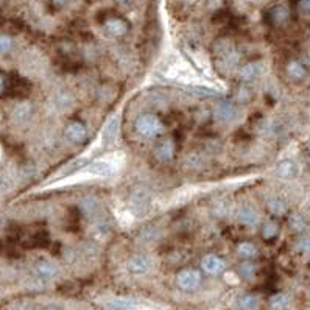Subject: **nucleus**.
<instances>
[{"label":"nucleus","mask_w":310,"mask_h":310,"mask_svg":"<svg viewBox=\"0 0 310 310\" xmlns=\"http://www.w3.org/2000/svg\"><path fill=\"white\" fill-rule=\"evenodd\" d=\"M115 164L108 161V159H98L91 164H88L83 169L81 175L78 176L80 179H88V178H108L115 172Z\"/></svg>","instance_id":"obj_1"},{"label":"nucleus","mask_w":310,"mask_h":310,"mask_svg":"<svg viewBox=\"0 0 310 310\" xmlns=\"http://www.w3.org/2000/svg\"><path fill=\"white\" fill-rule=\"evenodd\" d=\"M167 75L173 80H178L179 83H200V76L195 75L190 69L184 67V66H176V67L170 69V72Z\"/></svg>","instance_id":"obj_6"},{"label":"nucleus","mask_w":310,"mask_h":310,"mask_svg":"<svg viewBox=\"0 0 310 310\" xmlns=\"http://www.w3.org/2000/svg\"><path fill=\"white\" fill-rule=\"evenodd\" d=\"M276 173L279 178H284V179H288V178H293L296 176L298 173V167H296V164L293 161H281L278 164V167H276Z\"/></svg>","instance_id":"obj_11"},{"label":"nucleus","mask_w":310,"mask_h":310,"mask_svg":"<svg viewBox=\"0 0 310 310\" xmlns=\"http://www.w3.org/2000/svg\"><path fill=\"white\" fill-rule=\"evenodd\" d=\"M307 295H308V298H310V287H308V290H307Z\"/></svg>","instance_id":"obj_32"},{"label":"nucleus","mask_w":310,"mask_h":310,"mask_svg":"<svg viewBox=\"0 0 310 310\" xmlns=\"http://www.w3.org/2000/svg\"><path fill=\"white\" fill-rule=\"evenodd\" d=\"M36 272H37L39 276L50 279V278H55L58 275V266L49 259H41L36 263Z\"/></svg>","instance_id":"obj_9"},{"label":"nucleus","mask_w":310,"mask_h":310,"mask_svg":"<svg viewBox=\"0 0 310 310\" xmlns=\"http://www.w3.org/2000/svg\"><path fill=\"white\" fill-rule=\"evenodd\" d=\"M296 248H298L299 253H302L305 256H310V237H301L296 242Z\"/></svg>","instance_id":"obj_26"},{"label":"nucleus","mask_w":310,"mask_h":310,"mask_svg":"<svg viewBox=\"0 0 310 310\" xmlns=\"http://www.w3.org/2000/svg\"><path fill=\"white\" fill-rule=\"evenodd\" d=\"M117 128H119V119L114 117V119H111V122L105 127V130H103V133H101V140H103V143H105L106 147H108V145H112V143H114L115 136H117Z\"/></svg>","instance_id":"obj_12"},{"label":"nucleus","mask_w":310,"mask_h":310,"mask_svg":"<svg viewBox=\"0 0 310 310\" xmlns=\"http://www.w3.org/2000/svg\"><path fill=\"white\" fill-rule=\"evenodd\" d=\"M270 16H272V20L276 25H282V24L287 22L288 17H290V8H288L287 5H276L272 10Z\"/></svg>","instance_id":"obj_14"},{"label":"nucleus","mask_w":310,"mask_h":310,"mask_svg":"<svg viewBox=\"0 0 310 310\" xmlns=\"http://www.w3.org/2000/svg\"><path fill=\"white\" fill-rule=\"evenodd\" d=\"M13 47V39L7 34H2L0 36V53H7L10 52Z\"/></svg>","instance_id":"obj_27"},{"label":"nucleus","mask_w":310,"mask_h":310,"mask_svg":"<svg viewBox=\"0 0 310 310\" xmlns=\"http://www.w3.org/2000/svg\"><path fill=\"white\" fill-rule=\"evenodd\" d=\"M239 302L243 310H256L259 305V299L256 295H243Z\"/></svg>","instance_id":"obj_21"},{"label":"nucleus","mask_w":310,"mask_h":310,"mask_svg":"<svg viewBox=\"0 0 310 310\" xmlns=\"http://www.w3.org/2000/svg\"><path fill=\"white\" fill-rule=\"evenodd\" d=\"M150 266H151V260L150 257L147 256H143V254H136L130 259L128 262V270L130 273L133 275H143V273H147L150 270Z\"/></svg>","instance_id":"obj_5"},{"label":"nucleus","mask_w":310,"mask_h":310,"mask_svg":"<svg viewBox=\"0 0 310 310\" xmlns=\"http://www.w3.org/2000/svg\"><path fill=\"white\" fill-rule=\"evenodd\" d=\"M173 153H175V147H173V142L172 140H165L162 142L161 145L158 147L156 150V156L161 159V161H169L173 158Z\"/></svg>","instance_id":"obj_17"},{"label":"nucleus","mask_w":310,"mask_h":310,"mask_svg":"<svg viewBox=\"0 0 310 310\" xmlns=\"http://www.w3.org/2000/svg\"><path fill=\"white\" fill-rule=\"evenodd\" d=\"M287 73L293 80H302L305 76L307 70L302 66V63H299V61H292V63L287 66Z\"/></svg>","instance_id":"obj_18"},{"label":"nucleus","mask_w":310,"mask_h":310,"mask_svg":"<svg viewBox=\"0 0 310 310\" xmlns=\"http://www.w3.org/2000/svg\"><path fill=\"white\" fill-rule=\"evenodd\" d=\"M237 115H239L237 109L232 105H229V103H221V105H218V108L215 109V117L220 122H234Z\"/></svg>","instance_id":"obj_10"},{"label":"nucleus","mask_w":310,"mask_h":310,"mask_svg":"<svg viewBox=\"0 0 310 310\" xmlns=\"http://www.w3.org/2000/svg\"><path fill=\"white\" fill-rule=\"evenodd\" d=\"M4 86H5V81H4V76L0 75V92L4 91Z\"/></svg>","instance_id":"obj_29"},{"label":"nucleus","mask_w":310,"mask_h":310,"mask_svg":"<svg viewBox=\"0 0 310 310\" xmlns=\"http://www.w3.org/2000/svg\"><path fill=\"white\" fill-rule=\"evenodd\" d=\"M290 226H292V229H295L296 232H302L305 229V220L302 215L299 214H293L290 217Z\"/></svg>","instance_id":"obj_24"},{"label":"nucleus","mask_w":310,"mask_h":310,"mask_svg":"<svg viewBox=\"0 0 310 310\" xmlns=\"http://www.w3.org/2000/svg\"><path fill=\"white\" fill-rule=\"evenodd\" d=\"M308 63H310V53H308Z\"/></svg>","instance_id":"obj_33"},{"label":"nucleus","mask_w":310,"mask_h":310,"mask_svg":"<svg viewBox=\"0 0 310 310\" xmlns=\"http://www.w3.org/2000/svg\"><path fill=\"white\" fill-rule=\"evenodd\" d=\"M119 4H122V5H128V4H131L133 0H117Z\"/></svg>","instance_id":"obj_31"},{"label":"nucleus","mask_w":310,"mask_h":310,"mask_svg":"<svg viewBox=\"0 0 310 310\" xmlns=\"http://www.w3.org/2000/svg\"><path fill=\"white\" fill-rule=\"evenodd\" d=\"M64 136L69 142L72 143H83L88 137V131L85 128V125L80 122H72L66 127L64 130Z\"/></svg>","instance_id":"obj_4"},{"label":"nucleus","mask_w":310,"mask_h":310,"mask_svg":"<svg viewBox=\"0 0 310 310\" xmlns=\"http://www.w3.org/2000/svg\"><path fill=\"white\" fill-rule=\"evenodd\" d=\"M201 266L206 273L209 275H220L224 270V262L217 256H206L201 262Z\"/></svg>","instance_id":"obj_7"},{"label":"nucleus","mask_w":310,"mask_h":310,"mask_svg":"<svg viewBox=\"0 0 310 310\" xmlns=\"http://www.w3.org/2000/svg\"><path fill=\"white\" fill-rule=\"evenodd\" d=\"M240 273H242L243 276H246V278H250V276L254 275V266H253L251 263H243V265L240 266Z\"/></svg>","instance_id":"obj_28"},{"label":"nucleus","mask_w":310,"mask_h":310,"mask_svg":"<svg viewBox=\"0 0 310 310\" xmlns=\"http://www.w3.org/2000/svg\"><path fill=\"white\" fill-rule=\"evenodd\" d=\"M260 72H262V66L259 63H250L240 70V78L243 81H253L260 75Z\"/></svg>","instance_id":"obj_15"},{"label":"nucleus","mask_w":310,"mask_h":310,"mask_svg":"<svg viewBox=\"0 0 310 310\" xmlns=\"http://www.w3.org/2000/svg\"><path fill=\"white\" fill-rule=\"evenodd\" d=\"M13 119L16 123H25L31 119V106L28 103H22V105H19L14 112H13Z\"/></svg>","instance_id":"obj_16"},{"label":"nucleus","mask_w":310,"mask_h":310,"mask_svg":"<svg viewBox=\"0 0 310 310\" xmlns=\"http://www.w3.org/2000/svg\"><path fill=\"white\" fill-rule=\"evenodd\" d=\"M257 212L253 211L251 208H243L240 212H239V221L243 223V224H256L257 223Z\"/></svg>","instance_id":"obj_20"},{"label":"nucleus","mask_w":310,"mask_h":310,"mask_svg":"<svg viewBox=\"0 0 310 310\" xmlns=\"http://www.w3.org/2000/svg\"><path fill=\"white\" fill-rule=\"evenodd\" d=\"M136 130L143 137H154L162 131V123L153 114H143L136 120Z\"/></svg>","instance_id":"obj_2"},{"label":"nucleus","mask_w":310,"mask_h":310,"mask_svg":"<svg viewBox=\"0 0 310 310\" xmlns=\"http://www.w3.org/2000/svg\"><path fill=\"white\" fill-rule=\"evenodd\" d=\"M201 276L197 270H184L178 275V285L185 292H193L200 287Z\"/></svg>","instance_id":"obj_3"},{"label":"nucleus","mask_w":310,"mask_h":310,"mask_svg":"<svg viewBox=\"0 0 310 310\" xmlns=\"http://www.w3.org/2000/svg\"><path fill=\"white\" fill-rule=\"evenodd\" d=\"M268 208H270V211L275 214V215H284L285 211H287V204L282 201V200H272L270 203H268Z\"/></svg>","instance_id":"obj_23"},{"label":"nucleus","mask_w":310,"mask_h":310,"mask_svg":"<svg viewBox=\"0 0 310 310\" xmlns=\"http://www.w3.org/2000/svg\"><path fill=\"white\" fill-rule=\"evenodd\" d=\"M278 234V224L275 221H266L263 224V228H262V236L263 239H273L275 236Z\"/></svg>","instance_id":"obj_25"},{"label":"nucleus","mask_w":310,"mask_h":310,"mask_svg":"<svg viewBox=\"0 0 310 310\" xmlns=\"http://www.w3.org/2000/svg\"><path fill=\"white\" fill-rule=\"evenodd\" d=\"M108 310H145L140 302L134 299H115L106 304Z\"/></svg>","instance_id":"obj_8"},{"label":"nucleus","mask_w":310,"mask_h":310,"mask_svg":"<svg viewBox=\"0 0 310 310\" xmlns=\"http://www.w3.org/2000/svg\"><path fill=\"white\" fill-rule=\"evenodd\" d=\"M288 305H290V298L285 293H278L270 299V307L272 310H285Z\"/></svg>","instance_id":"obj_19"},{"label":"nucleus","mask_w":310,"mask_h":310,"mask_svg":"<svg viewBox=\"0 0 310 310\" xmlns=\"http://www.w3.org/2000/svg\"><path fill=\"white\" fill-rule=\"evenodd\" d=\"M105 27L112 36H123L128 31V25L125 24V20H122V19H109L106 20Z\"/></svg>","instance_id":"obj_13"},{"label":"nucleus","mask_w":310,"mask_h":310,"mask_svg":"<svg viewBox=\"0 0 310 310\" xmlns=\"http://www.w3.org/2000/svg\"><path fill=\"white\" fill-rule=\"evenodd\" d=\"M237 251H239V254L242 257H253V256L257 254V248H256V245H253L250 242H243V243L239 245Z\"/></svg>","instance_id":"obj_22"},{"label":"nucleus","mask_w":310,"mask_h":310,"mask_svg":"<svg viewBox=\"0 0 310 310\" xmlns=\"http://www.w3.org/2000/svg\"><path fill=\"white\" fill-rule=\"evenodd\" d=\"M46 310H63V308H61L59 305H49Z\"/></svg>","instance_id":"obj_30"}]
</instances>
